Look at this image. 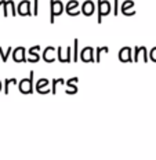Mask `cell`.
<instances>
[{"label": "cell", "mask_w": 156, "mask_h": 160, "mask_svg": "<svg viewBox=\"0 0 156 160\" xmlns=\"http://www.w3.org/2000/svg\"><path fill=\"white\" fill-rule=\"evenodd\" d=\"M8 8L11 10V15L18 14V12H17V7L13 0H3V15L4 17L8 15Z\"/></svg>", "instance_id": "9c48e42d"}, {"label": "cell", "mask_w": 156, "mask_h": 160, "mask_svg": "<svg viewBox=\"0 0 156 160\" xmlns=\"http://www.w3.org/2000/svg\"><path fill=\"white\" fill-rule=\"evenodd\" d=\"M134 7V2H133V0H124L123 3H122V12H123V14H126V12L128 11V8H133Z\"/></svg>", "instance_id": "4fadbf2b"}, {"label": "cell", "mask_w": 156, "mask_h": 160, "mask_svg": "<svg viewBox=\"0 0 156 160\" xmlns=\"http://www.w3.org/2000/svg\"><path fill=\"white\" fill-rule=\"evenodd\" d=\"M119 61L120 62H133L131 58V47H123L119 51Z\"/></svg>", "instance_id": "ba28073f"}, {"label": "cell", "mask_w": 156, "mask_h": 160, "mask_svg": "<svg viewBox=\"0 0 156 160\" xmlns=\"http://www.w3.org/2000/svg\"><path fill=\"white\" fill-rule=\"evenodd\" d=\"M72 52H71V47H66V64L71 61H73V58H72Z\"/></svg>", "instance_id": "cb8c5ba5"}, {"label": "cell", "mask_w": 156, "mask_h": 160, "mask_svg": "<svg viewBox=\"0 0 156 160\" xmlns=\"http://www.w3.org/2000/svg\"><path fill=\"white\" fill-rule=\"evenodd\" d=\"M111 2L109 0H97V21L98 24L102 22V17L111 12Z\"/></svg>", "instance_id": "7a4b0ae2"}, {"label": "cell", "mask_w": 156, "mask_h": 160, "mask_svg": "<svg viewBox=\"0 0 156 160\" xmlns=\"http://www.w3.org/2000/svg\"><path fill=\"white\" fill-rule=\"evenodd\" d=\"M149 58H151L153 62H156V47H153L151 51H149Z\"/></svg>", "instance_id": "d4e9b609"}, {"label": "cell", "mask_w": 156, "mask_h": 160, "mask_svg": "<svg viewBox=\"0 0 156 160\" xmlns=\"http://www.w3.org/2000/svg\"><path fill=\"white\" fill-rule=\"evenodd\" d=\"M78 47H79V40L75 39L73 40V48H75V51H73V61L75 62H78Z\"/></svg>", "instance_id": "44dd1931"}, {"label": "cell", "mask_w": 156, "mask_h": 160, "mask_svg": "<svg viewBox=\"0 0 156 160\" xmlns=\"http://www.w3.org/2000/svg\"><path fill=\"white\" fill-rule=\"evenodd\" d=\"M119 14V0H113V15Z\"/></svg>", "instance_id": "484cf974"}, {"label": "cell", "mask_w": 156, "mask_h": 160, "mask_svg": "<svg viewBox=\"0 0 156 160\" xmlns=\"http://www.w3.org/2000/svg\"><path fill=\"white\" fill-rule=\"evenodd\" d=\"M48 83H50V82H48L47 79H40V80L38 82V84H36V91L40 92L42 90H43V86H44V87H47Z\"/></svg>", "instance_id": "2e32d148"}, {"label": "cell", "mask_w": 156, "mask_h": 160, "mask_svg": "<svg viewBox=\"0 0 156 160\" xmlns=\"http://www.w3.org/2000/svg\"><path fill=\"white\" fill-rule=\"evenodd\" d=\"M94 11H95V4L91 2V0H86L82 6V14L90 17L91 14H94Z\"/></svg>", "instance_id": "30bf717a"}, {"label": "cell", "mask_w": 156, "mask_h": 160, "mask_svg": "<svg viewBox=\"0 0 156 160\" xmlns=\"http://www.w3.org/2000/svg\"><path fill=\"white\" fill-rule=\"evenodd\" d=\"M78 7H79V2H78V0H69V2L66 3V6H65V10H66V11H71V10H75Z\"/></svg>", "instance_id": "9a60e30c"}, {"label": "cell", "mask_w": 156, "mask_h": 160, "mask_svg": "<svg viewBox=\"0 0 156 160\" xmlns=\"http://www.w3.org/2000/svg\"><path fill=\"white\" fill-rule=\"evenodd\" d=\"M2 6H3V0H0V7H2Z\"/></svg>", "instance_id": "f1b7e54d"}, {"label": "cell", "mask_w": 156, "mask_h": 160, "mask_svg": "<svg viewBox=\"0 0 156 160\" xmlns=\"http://www.w3.org/2000/svg\"><path fill=\"white\" fill-rule=\"evenodd\" d=\"M57 54H58V61L59 62H62V64H65V59L64 58H62V47H61V46H59V47L57 48Z\"/></svg>", "instance_id": "7402d4cb"}, {"label": "cell", "mask_w": 156, "mask_h": 160, "mask_svg": "<svg viewBox=\"0 0 156 160\" xmlns=\"http://www.w3.org/2000/svg\"><path fill=\"white\" fill-rule=\"evenodd\" d=\"M142 50H144L142 46H137V47H134V58H133V61L134 62H137L138 59H140V54L142 52Z\"/></svg>", "instance_id": "d6986e66"}, {"label": "cell", "mask_w": 156, "mask_h": 160, "mask_svg": "<svg viewBox=\"0 0 156 160\" xmlns=\"http://www.w3.org/2000/svg\"><path fill=\"white\" fill-rule=\"evenodd\" d=\"M10 84H17V79H6V82H4V94H8Z\"/></svg>", "instance_id": "ac0fdd59"}, {"label": "cell", "mask_w": 156, "mask_h": 160, "mask_svg": "<svg viewBox=\"0 0 156 160\" xmlns=\"http://www.w3.org/2000/svg\"><path fill=\"white\" fill-rule=\"evenodd\" d=\"M78 80H79L78 78H72V79H69L68 82H66V86H68V87H69V90H68V92H69V94H75V92L78 91V87H75V86H72L75 82H78Z\"/></svg>", "instance_id": "7c38bea8"}, {"label": "cell", "mask_w": 156, "mask_h": 160, "mask_svg": "<svg viewBox=\"0 0 156 160\" xmlns=\"http://www.w3.org/2000/svg\"><path fill=\"white\" fill-rule=\"evenodd\" d=\"M33 78H35V73L33 71L29 73L28 78L19 80L18 83V90L21 94H32L33 92Z\"/></svg>", "instance_id": "6da1fadb"}, {"label": "cell", "mask_w": 156, "mask_h": 160, "mask_svg": "<svg viewBox=\"0 0 156 160\" xmlns=\"http://www.w3.org/2000/svg\"><path fill=\"white\" fill-rule=\"evenodd\" d=\"M17 12L19 15H32V10H31V2L29 0H21L17 7Z\"/></svg>", "instance_id": "8992f818"}, {"label": "cell", "mask_w": 156, "mask_h": 160, "mask_svg": "<svg viewBox=\"0 0 156 160\" xmlns=\"http://www.w3.org/2000/svg\"><path fill=\"white\" fill-rule=\"evenodd\" d=\"M2 88H3V84H2V82H0V91H2Z\"/></svg>", "instance_id": "83f0119b"}, {"label": "cell", "mask_w": 156, "mask_h": 160, "mask_svg": "<svg viewBox=\"0 0 156 160\" xmlns=\"http://www.w3.org/2000/svg\"><path fill=\"white\" fill-rule=\"evenodd\" d=\"M80 58L83 62H94L95 55H94V48L93 47H84L80 52Z\"/></svg>", "instance_id": "52a82bcc"}, {"label": "cell", "mask_w": 156, "mask_h": 160, "mask_svg": "<svg viewBox=\"0 0 156 160\" xmlns=\"http://www.w3.org/2000/svg\"><path fill=\"white\" fill-rule=\"evenodd\" d=\"M13 52V48L11 47H8L7 50H3V47H0V57H2V61L3 62H7V59H8V55Z\"/></svg>", "instance_id": "5bb4252c"}, {"label": "cell", "mask_w": 156, "mask_h": 160, "mask_svg": "<svg viewBox=\"0 0 156 160\" xmlns=\"http://www.w3.org/2000/svg\"><path fill=\"white\" fill-rule=\"evenodd\" d=\"M25 54H26V50L22 46L14 48L13 50V59H14V62H17V64H19V62H28V58L25 57Z\"/></svg>", "instance_id": "277c9868"}, {"label": "cell", "mask_w": 156, "mask_h": 160, "mask_svg": "<svg viewBox=\"0 0 156 160\" xmlns=\"http://www.w3.org/2000/svg\"><path fill=\"white\" fill-rule=\"evenodd\" d=\"M108 52L109 48L107 47V46H104V47H97V51H95V62H99V59H101V52Z\"/></svg>", "instance_id": "e0dca14e"}, {"label": "cell", "mask_w": 156, "mask_h": 160, "mask_svg": "<svg viewBox=\"0 0 156 160\" xmlns=\"http://www.w3.org/2000/svg\"><path fill=\"white\" fill-rule=\"evenodd\" d=\"M59 83H64V79L59 78V79H53V87H51V92L53 94H55V91H57V84Z\"/></svg>", "instance_id": "ffe728a7"}, {"label": "cell", "mask_w": 156, "mask_h": 160, "mask_svg": "<svg viewBox=\"0 0 156 160\" xmlns=\"http://www.w3.org/2000/svg\"><path fill=\"white\" fill-rule=\"evenodd\" d=\"M39 12V0H33V15H38Z\"/></svg>", "instance_id": "603a6c76"}, {"label": "cell", "mask_w": 156, "mask_h": 160, "mask_svg": "<svg viewBox=\"0 0 156 160\" xmlns=\"http://www.w3.org/2000/svg\"><path fill=\"white\" fill-rule=\"evenodd\" d=\"M64 4H62L61 0H50V22L55 21V17L61 15L64 11Z\"/></svg>", "instance_id": "3957f363"}, {"label": "cell", "mask_w": 156, "mask_h": 160, "mask_svg": "<svg viewBox=\"0 0 156 160\" xmlns=\"http://www.w3.org/2000/svg\"><path fill=\"white\" fill-rule=\"evenodd\" d=\"M66 12H68V14L71 15V17H76V15H79V14H80V11H79V8L71 10V11H66Z\"/></svg>", "instance_id": "4316f807"}, {"label": "cell", "mask_w": 156, "mask_h": 160, "mask_svg": "<svg viewBox=\"0 0 156 160\" xmlns=\"http://www.w3.org/2000/svg\"><path fill=\"white\" fill-rule=\"evenodd\" d=\"M42 59H44V62L47 64H53L55 61V47L48 46L44 48V51L42 52Z\"/></svg>", "instance_id": "5b68a950"}, {"label": "cell", "mask_w": 156, "mask_h": 160, "mask_svg": "<svg viewBox=\"0 0 156 160\" xmlns=\"http://www.w3.org/2000/svg\"><path fill=\"white\" fill-rule=\"evenodd\" d=\"M39 50H40V46H33L28 50V52L31 54V58H28V62H38L40 59V55L38 54Z\"/></svg>", "instance_id": "8fae6325"}]
</instances>
